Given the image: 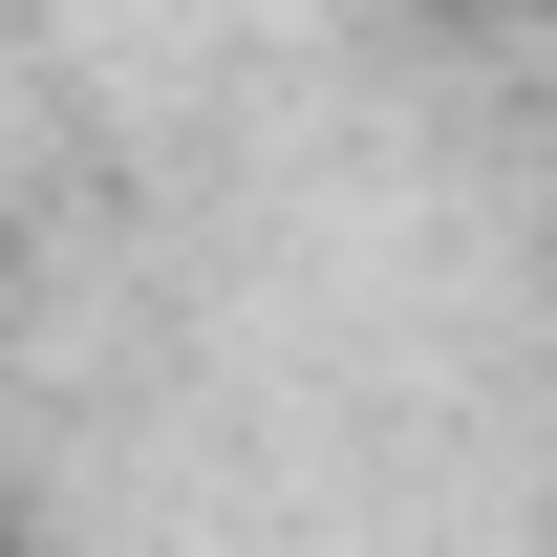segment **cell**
Returning <instances> with one entry per match:
<instances>
[]
</instances>
